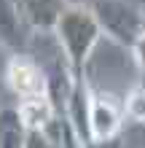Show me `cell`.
Returning <instances> with one entry per match:
<instances>
[{"label":"cell","instance_id":"8992f818","mask_svg":"<svg viewBox=\"0 0 145 148\" xmlns=\"http://www.w3.org/2000/svg\"><path fill=\"white\" fill-rule=\"evenodd\" d=\"M19 11L27 16V22L35 30H46L54 32L59 16L65 14V8L70 5L67 0H16Z\"/></svg>","mask_w":145,"mask_h":148},{"label":"cell","instance_id":"6da1fadb","mask_svg":"<svg viewBox=\"0 0 145 148\" xmlns=\"http://www.w3.org/2000/svg\"><path fill=\"white\" fill-rule=\"evenodd\" d=\"M54 38L65 54L70 81L73 84L86 81V65H89V59H91V54H94L97 43L102 38V27H99L97 16L91 14V8L70 3L54 27Z\"/></svg>","mask_w":145,"mask_h":148},{"label":"cell","instance_id":"7a4b0ae2","mask_svg":"<svg viewBox=\"0 0 145 148\" xmlns=\"http://www.w3.org/2000/svg\"><path fill=\"white\" fill-rule=\"evenodd\" d=\"M89 8L97 16L102 35L124 49H132L145 32V14L126 0H91Z\"/></svg>","mask_w":145,"mask_h":148},{"label":"cell","instance_id":"3957f363","mask_svg":"<svg viewBox=\"0 0 145 148\" xmlns=\"http://www.w3.org/2000/svg\"><path fill=\"white\" fill-rule=\"evenodd\" d=\"M8 86H11L16 105L51 97L48 73L30 54H11V62H8Z\"/></svg>","mask_w":145,"mask_h":148},{"label":"cell","instance_id":"52a82bcc","mask_svg":"<svg viewBox=\"0 0 145 148\" xmlns=\"http://www.w3.org/2000/svg\"><path fill=\"white\" fill-rule=\"evenodd\" d=\"M27 132L30 129L22 121L16 108H11V105L0 108V148H24Z\"/></svg>","mask_w":145,"mask_h":148},{"label":"cell","instance_id":"9c48e42d","mask_svg":"<svg viewBox=\"0 0 145 148\" xmlns=\"http://www.w3.org/2000/svg\"><path fill=\"white\" fill-rule=\"evenodd\" d=\"M8 62H11V51H5L3 46H0V108H5L3 100L14 97L11 86H8Z\"/></svg>","mask_w":145,"mask_h":148},{"label":"cell","instance_id":"277c9868","mask_svg":"<svg viewBox=\"0 0 145 148\" xmlns=\"http://www.w3.org/2000/svg\"><path fill=\"white\" fill-rule=\"evenodd\" d=\"M124 102L118 105L113 97L108 94H97L91 92V102H89V135H91V145H105L121 132L124 127Z\"/></svg>","mask_w":145,"mask_h":148},{"label":"cell","instance_id":"ba28073f","mask_svg":"<svg viewBox=\"0 0 145 148\" xmlns=\"http://www.w3.org/2000/svg\"><path fill=\"white\" fill-rule=\"evenodd\" d=\"M124 116L132 124L145 127V81H140L124 100Z\"/></svg>","mask_w":145,"mask_h":148},{"label":"cell","instance_id":"30bf717a","mask_svg":"<svg viewBox=\"0 0 145 148\" xmlns=\"http://www.w3.org/2000/svg\"><path fill=\"white\" fill-rule=\"evenodd\" d=\"M129 51H132V54H134V62H137V67H140V70L145 73V32H142V35H140V40H137V43H134V46H132Z\"/></svg>","mask_w":145,"mask_h":148},{"label":"cell","instance_id":"5b68a950","mask_svg":"<svg viewBox=\"0 0 145 148\" xmlns=\"http://www.w3.org/2000/svg\"><path fill=\"white\" fill-rule=\"evenodd\" d=\"M35 27L19 11L16 0H0V46L11 54H27Z\"/></svg>","mask_w":145,"mask_h":148}]
</instances>
